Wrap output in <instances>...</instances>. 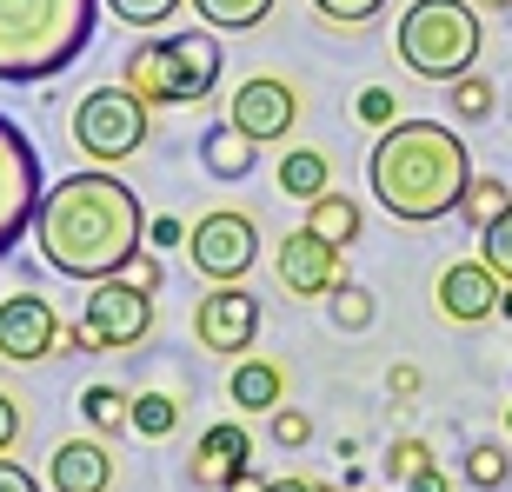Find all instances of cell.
I'll use <instances>...</instances> for the list:
<instances>
[{"instance_id":"6da1fadb","label":"cell","mask_w":512,"mask_h":492,"mask_svg":"<svg viewBox=\"0 0 512 492\" xmlns=\"http://www.w3.org/2000/svg\"><path fill=\"white\" fill-rule=\"evenodd\" d=\"M147 240V207L140 193L107 167H80L40 193L34 207V246L60 280H114Z\"/></svg>"},{"instance_id":"7a4b0ae2","label":"cell","mask_w":512,"mask_h":492,"mask_svg":"<svg viewBox=\"0 0 512 492\" xmlns=\"http://www.w3.org/2000/svg\"><path fill=\"white\" fill-rule=\"evenodd\" d=\"M373 200L406 227H433L446 213H459V193L473 180V153L446 120H393L373 140L366 160Z\"/></svg>"},{"instance_id":"3957f363","label":"cell","mask_w":512,"mask_h":492,"mask_svg":"<svg viewBox=\"0 0 512 492\" xmlns=\"http://www.w3.org/2000/svg\"><path fill=\"white\" fill-rule=\"evenodd\" d=\"M100 0H0V80H54L94 40Z\"/></svg>"},{"instance_id":"277c9868","label":"cell","mask_w":512,"mask_h":492,"mask_svg":"<svg viewBox=\"0 0 512 492\" xmlns=\"http://www.w3.org/2000/svg\"><path fill=\"white\" fill-rule=\"evenodd\" d=\"M220 74H227V60H220L213 27H187V34L140 40L120 67V87L140 94L147 107H200L220 87Z\"/></svg>"},{"instance_id":"5b68a950","label":"cell","mask_w":512,"mask_h":492,"mask_svg":"<svg viewBox=\"0 0 512 492\" xmlns=\"http://www.w3.org/2000/svg\"><path fill=\"white\" fill-rule=\"evenodd\" d=\"M479 40H486V27H479V14L466 7V0H413V7L399 14L393 47H399V60H406L419 80L446 87V80L473 74Z\"/></svg>"},{"instance_id":"8992f818","label":"cell","mask_w":512,"mask_h":492,"mask_svg":"<svg viewBox=\"0 0 512 492\" xmlns=\"http://www.w3.org/2000/svg\"><path fill=\"white\" fill-rule=\"evenodd\" d=\"M153 333V293L133 286L127 273L87 286V306H80V326H67V346L60 353H120V346H140Z\"/></svg>"},{"instance_id":"52a82bcc","label":"cell","mask_w":512,"mask_h":492,"mask_svg":"<svg viewBox=\"0 0 512 492\" xmlns=\"http://www.w3.org/2000/svg\"><path fill=\"white\" fill-rule=\"evenodd\" d=\"M147 127H153V107L140 94H127L120 80L94 87V94L74 107V147L94 160V167H120L133 153L147 147Z\"/></svg>"},{"instance_id":"ba28073f","label":"cell","mask_w":512,"mask_h":492,"mask_svg":"<svg viewBox=\"0 0 512 492\" xmlns=\"http://www.w3.org/2000/svg\"><path fill=\"white\" fill-rule=\"evenodd\" d=\"M187 260L193 273L207 286H233L240 273H253V260H260V227H253V213H227L213 207L200 213L187 227Z\"/></svg>"},{"instance_id":"9c48e42d","label":"cell","mask_w":512,"mask_h":492,"mask_svg":"<svg viewBox=\"0 0 512 492\" xmlns=\"http://www.w3.org/2000/svg\"><path fill=\"white\" fill-rule=\"evenodd\" d=\"M47 180H40V153L34 140L0 114V260L20 246V233H34V207Z\"/></svg>"},{"instance_id":"30bf717a","label":"cell","mask_w":512,"mask_h":492,"mask_svg":"<svg viewBox=\"0 0 512 492\" xmlns=\"http://www.w3.org/2000/svg\"><path fill=\"white\" fill-rule=\"evenodd\" d=\"M67 346V320L54 313L47 293H7L0 300V360L14 366H40Z\"/></svg>"},{"instance_id":"8fae6325","label":"cell","mask_w":512,"mask_h":492,"mask_svg":"<svg viewBox=\"0 0 512 492\" xmlns=\"http://www.w3.org/2000/svg\"><path fill=\"white\" fill-rule=\"evenodd\" d=\"M193 340L220 353V360H240L253 340H260V300H253L247 286H213L207 300L193 306Z\"/></svg>"},{"instance_id":"7c38bea8","label":"cell","mask_w":512,"mask_h":492,"mask_svg":"<svg viewBox=\"0 0 512 492\" xmlns=\"http://www.w3.org/2000/svg\"><path fill=\"white\" fill-rule=\"evenodd\" d=\"M273 273H280V286L293 293V300H326V293L346 280L340 246L320 240L313 227H293V233H286L280 253H273Z\"/></svg>"},{"instance_id":"4fadbf2b","label":"cell","mask_w":512,"mask_h":492,"mask_svg":"<svg viewBox=\"0 0 512 492\" xmlns=\"http://www.w3.org/2000/svg\"><path fill=\"white\" fill-rule=\"evenodd\" d=\"M227 120L247 133V140H260V147L266 140H286L293 120H300V94H293L280 74H247L227 100Z\"/></svg>"},{"instance_id":"5bb4252c","label":"cell","mask_w":512,"mask_h":492,"mask_svg":"<svg viewBox=\"0 0 512 492\" xmlns=\"http://www.w3.org/2000/svg\"><path fill=\"white\" fill-rule=\"evenodd\" d=\"M433 300H439V313H446L453 326H479V320L499 313V273L486 260H453L446 273H439Z\"/></svg>"},{"instance_id":"9a60e30c","label":"cell","mask_w":512,"mask_h":492,"mask_svg":"<svg viewBox=\"0 0 512 492\" xmlns=\"http://www.w3.org/2000/svg\"><path fill=\"white\" fill-rule=\"evenodd\" d=\"M247 466H253V433L233 426V419L207 426L200 446H193V486H207V492H227L233 473H247Z\"/></svg>"},{"instance_id":"2e32d148","label":"cell","mask_w":512,"mask_h":492,"mask_svg":"<svg viewBox=\"0 0 512 492\" xmlns=\"http://www.w3.org/2000/svg\"><path fill=\"white\" fill-rule=\"evenodd\" d=\"M47 486L54 492H107L114 486V453L100 439H67L47 459Z\"/></svg>"},{"instance_id":"e0dca14e","label":"cell","mask_w":512,"mask_h":492,"mask_svg":"<svg viewBox=\"0 0 512 492\" xmlns=\"http://www.w3.org/2000/svg\"><path fill=\"white\" fill-rule=\"evenodd\" d=\"M253 160H260V140H247L233 120H213V127L200 133V167H207L213 180H247Z\"/></svg>"},{"instance_id":"ac0fdd59","label":"cell","mask_w":512,"mask_h":492,"mask_svg":"<svg viewBox=\"0 0 512 492\" xmlns=\"http://www.w3.org/2000/svg\"><path fill=\"white\" fill-rule=\"evenodd\" d=\"M227 399L233 413H273V406H286V373L273 360H240L227 379Z\"/></svg>"},{"instance_id":"d6986e66","label":"cell","mask_w":512,"mask_h":492,"mask_svg":"<svg viewBox=\"0 0 512 492\" xmlns=\"http://www.w3.org/2000/svg\"><path fill=\"white\" fill-rule=\"evenodd\" d=\"M273 180H280L286 200H320V193L333 187V160H326L320 147H293L280 167H273Z\"/></svg>"},{"instance_id":"ffe728a7","label":"cell","mask_w":512,"mask_h":492,"mask_svg":"<svg viewBox=\"0 0 512 492\" xmlns=\"http://www.w3.org/2000/svg\"><path fill=\"white\" fill-rule=\"evenodd\" d=\"M306 227L320 233V240H333V246H353L360 240V207H353L346 193L326 187L320 200H306Z\"/></svg>"},{"instance_id":"44dd1931","label":"cell","mask_w":512,"mask_h":492,"mask_svg":"<svg viewBox=\"0 0 512 492\" xmlns=\"http://www.w3.org/2000/svg\"><path fill=\"white\" fill-rule=\"evenodd\" d=\"M459 473H466V486H479V492H506L512 486V453L499 446V439H473L466 459H459Z\"/></svg>"},{"instance_id":"7402d4cb","label":"cell","mask_w":512,"mask_h":492,"mask_svg":"<svg viewBox=\"0 0 512 492\" xmlns=\"http://www.w3.org/2000/svg\"><path fill=\"white\" fill-rule=\"evenodd\" d=\"M127 413H133V393H120L114 379H94V386L80 393V419H87L94 433H127Z\"/></svg>"},{"instance_id":"603a6c76","label":"cell","mask_w":512,"mask_h":492,"mask_svg":"<svg viewBox=\"0 0 512 492\" xmlns=\"http://www.w3.org/2000/svg\"><path fill=\"white\" fill-rule=\"evenodd\" d=\"M127 433H140V439H173L180 433V399L173 393H133V413H127Z\"/></svg>"},{"instance_id":"cb8c5ba5","label":"cell","mask_w":512,"mask_h":492,"mask_svg":"<svg viewBox=\"0 0 512 492\" xmlns=\"http://www.w3.org/2000/svg\"><path fill=\"white\" fill-rule=\"evenodd\" d=\"M326 320L340 326V333H366V326L380 320V300H373L360 280H340L333 293H326Z\"/></svg>"},{"instance_id":"d4e9b609","label":"cell","mask_w":512,"mask_h":492,"mask_svg":"<svg viewBox=\"0 0 512 492\" xmlns=\"http://www.w3.org/2000/svg\"><path fill=\"white\" fill-rule=\"evenodd\" d=\"M187 7L207 20L213 34H247V27H260L273 14V0H187Z\"/></svg>"},{"instance_id":"484cf974","label":"cell","mask_w":512,"mask_h":492,"mask_svg":"<svg viewBox=\"0 0 512 492\" xmlns=\"http://www.w3.org/2000/svg\"><path fill=\"white\" fill-rule=\"evenodd\" d=\"M512 207V193L499 173H473L466 180V193H459V220H473V227H486V220H499V213Z\"/></svg>"},{"instance_id":"4316f807","label":"cell","mask_w":512,"mask_h":492,"mask_svg":"<svg viewBox=\"0 0 512 492\" xmlns=\"http://www.w3.org/2000/svg\"><path fill=\"white\" fill-rule=\"evenodd\" d=\"M493 80H479V74H459L446 80V107H453L459 120H493Z\"/></svg>"},{"instance_id":"83f0119b","label":"cell","mask_w":512,"mask_h":492,"mask_svg":"<svg viewBox=\"0 0 512 492\" xmlns=\"http://www.w3.org/2000/svg\"><path fill=\"white\" fill-rule=\"evenodd\" d=\"M479 260L499 273V286H512V207L499 213V220H486V227H479Z\"/></svg>"},{"instance_id":"f1b7e54d","label":"cell","mask_w":512,"mask_h":492,"mask_svg":"<svg viewBox=\"0 0 512 492\" xmlns=\"http://www.w3.org/2000/svg\"><path fill=\"white\" fill-rule=\"evenodd\" d=\"M100 7H107L120 27H140V34H153V27H167V20L180 14V0H100Z\"/></svg>"},{"instance_id":"f546056e","label":"cell","mask_w":512,"mask_h":492,"mask_svg":"<svg viewBox=\"0 0 512 492\" xmlns=\"http://www.w3.org/2000/svg\"><path fill=\"white\" fill-rule=\"evenodd\" d=\"M426 466H433V446H426L419 433L393 439V453H386V479H393V486H406V479H413V473H426Z\"/></svg>"},{"instance_id":"4dcf8cb0","label":"cell","mask_w":512,"mask_h":492,"mask_svg":"<svg viewBox=\"0 0 512 492\" xmlns=\"http://www.w3.org/2000/svg\"><path fill=\"white\" fill-rule=\"evenodd\" d=\"M320 7V20H333V27H366V20H380L386 0H313Z\"/></svg>"},{"instance_id":"1f68e13d","label":"cell","mask_w":512,"mask_h":492,"mask_svg":"<svg viewBox=\"0 0 512 492\" xmlns=\"http://www.w3.org/2000/svg\"><path fill=\"white\" fill-rule=\"evenodd\" d=\"M273 446H286V453H293V446H306V439H313V419L300 413V406H273Z\"/></svg>"},{"instance_id":"d6a6232c","label":"cell","mask_w":512,"mask_h":492,"mask_svg":"<svg viewBox=\"0 0 512 492\" xmlns=\"http://www.w3.org/2000/svg\"><path fill=\"white\" fill-rule=\"evenodd\" d=\"M147 246H153V253H173V246H187L180 213H147Z\"/></svg>"},{"instance_id":"836d02e7","label":"cell","mask_w":512,"mask_h":492,"mask_svg":"<svg viewBox=\"0 0 512 492\" xmlns=\"http://www.w3.org/2000/svg\"><path fill=\"white\" fill-rule=\"evenodd\" d=\"M360 120H366V127H393V120H399L393 87H366V94H360Z\"/></svg>"},{"instance_id":"e575fe53","label":"cell","mask_w":512,"mask_h":492,"mask_svg":"<svg viewBox=\"0 0 512 492\" xmlns=\"http://www.w3.org/2000/svg\"><path fill=\"white\" fill-rule=\"evenodd\" d=\"M20 426H27V419H20L14 393H0V459H7V453H14V446H20V439H27V433H20Z\"/></svg>"},{"instance_id":"d590c367","label":"cell","mask_w":512,"mask_h":492,"mask_svg":"<svg viewBox=\"0 0 512 492\" xmlns=\"http://www.w3.org/2000/svg\"><path fill=\"white\" fill-rule=\"evenodd\" d=\"M0 492H40V479L27 473L14 453H7V459H0Z\"/></svg>"},{"instance_id":"8d00e7d4","label":"cell","mask_w":512,"mask_h":492,"mask_svg":"<svg viewBox=\"0 0 512 492\" xmlns=\"http://www.w3.org/2000/svg\"><path fill=\"white\" fill-rule=\"evenodd\" d=\"M127 280L153 293V286H160V260H153V253H133V260H127Z\"/></svg>"},{"instance_id":"74e56055","label":"cell","mask_w":512,"mask_h":492,"mask_svg":"<svg viewBox=\"0 0 512 492\" xmlns=\"http://www.w3.org/2000/svg\"><path fill=\"white\" fill-rule=\"evenodd\" d=\"M386 379H393V393H399V399H413V393H419V366H386Z\"/></svg>"},{"instance_id":"f35d334b","label":"cell","mask_w":512,"mask_h":492,"mask_svg":"<svg viewBox=\"0 0 512 492\" xmlns=\"http://www.w3.org/2000/svg\"><path fill=\"white\" fill-rule=\"evenodd\" d=\"M406 492H446V473H439V466H426V473L406 479Z\"/></svg>"},{"instance_id":"ab89813d","label":"cell","mask_w":512,"mask_h":492,"mask_svg":"<svg viewBox=\"0 0 512 492\" xmlns=\"http://www.w3.org/2000/svg\"><path fill=\"white\" fill-rule=\"evenodd\" d=\"M227 492H266V479L247 466V473H233V486H227Z\"/></svg>"},{"instance_id":"60d3db41","label":"cell","mask_w":512,"mask_h":492,"mask_svg":"<svg viewBox=\"0 0 512 492\" xmlns=\"http://www.w3.org/2000/svg\"><path fill=\"white\" fill-rule=\"evenodd\" d=\"M266 492H320L313 479H266Z\"/></svg>"},{"instance_id":"b9f144b4","label":"cell","mask_w":512,"mask_h":492,"mask_svg":"<svg viewBox=\"0 0 512 492\" xmlns=\"http://www.w3.org/2000/svg\"><path fill=\"white\" fill-rule=\"evenodd\" d=\"M499 320H512V286H499Z\"/></svg>"},{"instance_id":"7bdbcfd3","label":"cell","mask_w":512,"mask_h":492,"mask_svg":"<svg viewBox=\"0 0 512 492\" xmlns=\"http://www.w3.org/2000/svg\"><path fill=\"white\" fill-rule=\"evenodd\" d=\"M479 7H512V0H479Z\"/></svg>"},{"instance_id":"ee69618b","label":"cell","mask_w":512,"mask_h":492,"mask_svg":"<svg viewBox=\"0 0 512 492\" xmlns=\"http://www.w3.org/2000/svg\"><path fill=\"white\" fill-rule=\"evenodd\" d=\"M506 433H512V406H506Z\"/></svg>"},{"instance_id":"f6af8a7d","label":"cell","mask_w":512,"mask_h":492,"mask_svg":"<svg viewBox=\"0 0 512 492\" xmlns=\"http://www.w3.org/2000/svg\"><path fill=\"white\" fill-rule=\"evenodd\" d=\"M320 492H340V486H320Z\"/></svg>"}]
</instances>
